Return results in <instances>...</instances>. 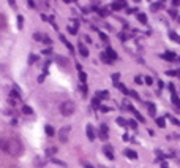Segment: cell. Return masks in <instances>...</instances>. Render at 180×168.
Segmentation results:
<instances>
[{"label":"cell","instance_id":"45","mask_svg":"<svg viewBox=\"0 0 180 168\" xmlns=\"http://www.w3.org/2000/svg\"><path fill=\"white\" fill-rule=\"evenodd\" d=\"M100 37H101V40H103V41H108V37H106L103 32H100Z\"/></svg>","mask_w":180,"mask_h":168},{"label":"cell","instance_id":"17","mask_svg":"<svg viewBox=\"0 0 180 168\" xmlns=\"http://www.w3.org/2000/svg\"><path fill=\"white\" fill-rule=\"evenodd\" d=\"M172 103H174L177 108H180V99L177 97V94H172Z\"/></svg>","mask_w":180,"mask_h":168},{"label":"cell","instance_id":"36","mask_svg":"<svg viewBox=\"0 0 180 168\" xmlns=\"http://www.w3.org/2000/svg\"><path fill=\"white\" fill-rule=\"evenodd\" d=\"M54 152H57V147H49V149H48V154L49 155H52Z\"/></svg>","mask_w":180,"mask_h":168},{"label":"cell","instance_id":"37","mask_svg":"<svg viewBox=\"0 0 180 168\" xmlns=\"http://www.w3.org/2000/svg\"><path fill=\"white\" fill-rule=\"evenodd\" d=\"M18 27L22 29V16H18Z\"/></svg>","mask_w":180,"mask_h":168},{"label":"cell","instance_id":"3","mask_svg":"<svg viewBox=\"0 0 180 168\" xmlns=\"http://www.w3.org/2000/svg\"><path fill=\"white\" fill-rule=\"evenodd\" d=\"M70 125H65V127H62L60 128V132H58V138H60V141L62 143H66L68 141V135H70Z\"/></svg>","mask_w":180,"mask_h":168},{"label":"cell","instance_id":"1","mask_svg":"<svg viewBox=\"0 0 180 168\" xmlns=\"http://www.w3.org/2000/svg\"><path fill=\"white\" fill-rule=\"evenodd\" d=\"M8 154L14 155V157H18V155L22 154V144H21V141H19V140H10Z\"/></svg>","mask_w":180,"mask_h":168},{"label":"cell","instance_id":"24","mask_svg":"<svg viewBox=\"0 0 180 168\" xmlns=\"http://www.w3.org/2000/svg\"><path fill=\"white\" fill-rule=\"evenodd\" d=\"M44 128H46V133H48L49 136H52V135H54V128H52V125H46Z\"/></svg>","mask_w":180,"mask_h":168},{"label":"cell","instance_id":"16","mask_svg":"<svg viewBox=\"0 0 180 168\" xmlns=\"http://www.w3.org/2000/svg\"><path fill=\"white\" fill-rule=\"evenodd\" d=\"M6 27V16L0 13V29H5Z\"/></svg>","mask_w":180,"mask_h":168},{"label":"cell","instance_id":"55","mask_svg":"<svg viewBox=\"0 0 180 168\" xmlns=\"http://www.w3.org/2000/svg\"><path fill=\"white\" fill-rule=\"evenodd\" d=\"M174 138H180V135H174Z\"/></svg>","mask_w":180,"mask_h":168},{"label":"cell","instance_id":"13","mask_svg":"<svg viewBox=\"0 0 180 168\" xmlns=\"http://www.w3.org/2000/svg\"><path fill=\"white\" fill-rule=\"evenodd\" d=\"M56 60L60 64V67H66V65H68V60H66L65 57H62V56H56Z\"/></svg>","mask_w":180,"mask_h":168},{"label":"cell","instance_id":"40","mask_svg":"<svg viewBox=\"0 0 180 168\" xmlns=\"http://www.w3.org/2000/svg\"><path fill=\"white\" fill-rule=\"evenodd\" d=\"M167 87L171 89V92H172V94H175V87H174V84H172V83H169V84H167Z\"/></svg>","mask_w":180,"mask_h":168},{"label":"cell","instance_id":"7","mask_svg":"<svg viewBox=\"0 0 180 168\" xmlns=\"http://www.w3.org/2000/svg\"><path fill=\"white\" fill-rule=\"evenodd\" d=\"M8 146H10V140H5V138H0V149L8 152Z\"/></svg>","mask_w":180,"mask_h":168},{"label":"cell","instance_id":"5","mask_svg":"<svg viewBox=\"0 0 180 168\" xmlns=\"http://www.w3.org/2000/svg\"><path fill=\"white\" fill-rule=\"evenodd\" d=\"M147 111H148V114H150L152 118H156V106H155V103L148 101V103H147Z\"/></svg>","mask_w":180,"mask_h":168},{"label":"cell","instance_id":"10","mask_svg":"<svg viewBox=\"0 0 180 168\" xmlns=\"http://www.w3.org/2000/svg\"><path fill=\"white\" fill-rule=\"evenodd\" d=\"M106 56H108V59H109V60H115V59H117V54H115V51L112 49V48H108Z\"/></svg>","mask_w":180,"mask_h":168},{"label":"cell","instance_id":"2","mask_svg":"<svg viewBox=\"0 0 180 168\" xmlns=\"http://www.w3.org/2000/svg\"><path fill=\"white\" fill-rule=\"evenodd\" d=\"M74 109H76V106H74V103L73 101H63V103L60 105V113L63 116H71L73 113H74Z\"/></svg>","mask_w":180,"mask_h":168},{"label":"cell","instance_id":"23","mask_svg":"<svg viewBox=\"0 0 180 168\" xmlns=\"http://www.w3.org/2000/svg\"><path fill=\"white\" fill-rule=\"evenodd\" d=\"M119 89H120V92H122V94H125V95H128V94H130V91H128L123 84H119Z\"/></svg>","mask_w":180,"mask_h":168},{"label":"cell","instance_id":"14","mask_svg":"<svg viewBox=\"0 0 180 168\" xmlns=\"http://www.w3.org/2000/svg\"><path fill=\"white\" fill-rule=\"evenodd\" d=\"M136 18H138V21L141 22V24H147V16L144 13H138V14H136Z\"/></svg>","mask_w":180,"mask_h":168},{"label":"cell","instance_id":"49","mask_svg":"<svg viewBox=\"0 0 180 168\" xmlns=\"http://www.w3.org/2000/svg\"><path fill=\"white\" fill-rule=\"evenodd\" d=\"M84 168H95V167L90 165V163H84Z\"/></svg>","mask_w":180,"mask_h":168},{"label":"cell","instance_id":"34","mask_svg":"<svg viewBox=\"0 0 180 168\" xmlns=\"http://www.w3.org/2000/svg\"><path fill=\"white\" fill-rule=\"evenodd\" d=\"M92 103H93V106H100V99H98V97H96V99H93V101H92Z\"/></svg>","mask_w":180,"mask_h":168},{"label":"cell","instance_id":"9","mask_svg":"<svg viewBox=\"0 0 180 168\" xmlns=\"http://www.w3.org/2000/svg\"><path fill=\"white\" fill-rule=\"evenodd\" d=\"M77 49H79V52H81V56H82V57H87V56H89V49L84 46V43H79Z\"/></svg>","mask_w":180,"mask_h":168},{"label":"cell","instance_id":"22","mask_svg":"<svg viewBox=\"0 0 180 168\" xmlns=\"http://www.w3.org/2000/svg\"><path fill=\"white\" fill-rule=\"evenodd\" d=\"M117 124H119V125H122V127L128 125V122H127V121H125L123 118H117Z\"/></svg>","mask_w":180,"mask_h":168},{"label":"cell","instance_id":"42","mask_svg":"<svg viewBox=\"0 0 180 168\" xmlns=\"http://www.w3.org/2000/svg\"><path fill=\"white\" fill-rule=\"evenodd\" d=\"M130 95L133 97V99H136V100H139V95H138V92H130Z\"/></svg>","mask_w":180,"mask_h":168},{"label":"cell","instance_id":"27","mask_svg":"<svg viewBox=\"0 0 180 168\" xmlns=\"http://www.w3.org/2000/svg\"><path fill=\"white\" fill-rule=\"evenodd\" d=\"M166 75H169V76H177L179 72H177V70H169V72H166Z\"/></svg>","mask_w":180,"mask_h":168},{"label":"cell","instance_id":"48","mask_svg":"<svg viewBox=\"0 0 180 168\" xmlns=\"http://www.w3.org/2000/svg\"><path fill=\"white\" fill-rule=\"evenodd\" d=\"M35 60H37V57H35V56H30L29 57V62H35Z\"/></svg>","mask_w":180,"mask_h":168},{"label":"cell","instance_id":"30","mask_svg":"<svg viewBox=\"0 0 180 168\" xmlns=\"http://www.w3.org/2000/svg\"><path fill=\"white\" fill-rule=\"evenodd\" d=\"M169 119H171V122H172V124H175V125H180V121H179V119H175L174 116H169Z\"/></svg>","mask_w":180,"mask_h":168},{"label":"cell","instance_id":"56","mask_svg":"<svg viewBox=\"0 0 180 168\" xmlns=\"http://www.w3.org/2000/svg\"><path fill=\"white\" fill-rule=\"evenodd\" d=\"M100 168H108V167H103V165H101V167H100Z\"/></svg>","mask_w":180,"mask_h":168},{"label":"cell","instance_id":"50","mask_svg":"<svg viewBox=\"0 0 180 168\" xmlns=\"http://www.w3.org/2000/svg\"><path fill=\"white\" fill-rule=\"evenodd\" d=\"M172 5H175V6L180 5V0H174V2H172Z\"/></svg>","mask_w":180,"mask_h":168},{"label":"cell","instance_id":"51","mask_svg":"<svg viewBox=\"0 0 180 168\" xmlns=\"http://www.w3.org/2000/svg\"><path fill=\"white\" fill-rule=\"evenodd\" d=\"M43 54H51V48H48V49H44V51H43Z\"/></svg>","mask_w":180,"mask_h":168},{"label":"cell","instance_id":"54","mask_svg":"<svg viewBox=\"0 0 180 168\" xmlns=\"http://www.w3.org/2000/svg\"><path fill=\"white\" fill-rule=\"evenodd\" d=\"M10 168H19V167H18V165H11Z\"/></svg>","mask_w":180,"mask_h":168},{"label":"cell","instance_id":"31","mask_svg":"<svg viewBox=\"0 0 180 168\" xmlns=\"http://www.w3.org/2000/svg\"><path fill=\"white\" fill-rule=\"evenodd\" d=\"M43 43H46V45H51V38L48 37V35H44V37H43V40H41Z\"/></svg>","mask_w":180,"mask_h":168},{"label":"cell","instance_id":"53","mask_svg":"<svg viewBox=\"0 0 180 168\" xmlns=\"http://www.w3.org/2000/svg\"><path fill=\"white\" fill-rule=\"evenodd\" d=\"M29 6H30V8H33V6H35V2H32V0H30V2H29Z\"/></svg>","mask_w":180,"mask_h":168},{"label":"cell","instance_id":"20","mask_svg":"<svg viewBox=\"0 0 180 168\" xmlns=\"http://www.w3.org/2000/svg\"><path fill=\"white\" fill-rule=\"evenodd\" d=\"M96 97H98V99H108V97H109V92H108V91L98 92V94H96Z\"/></svg>","mask_w":180,"mask_h":168},{"label":"cell","instance_id":"28","mask_svg":"<svg viewBox=\"0 0 180 168\" xmlns=\"http://www.w3.org/2000/svg\"><path fill=\"white\" fill-rule=\"evenodd\" d=\"M128 125H130L131 128H138V124H136V121H128Z\"/></svg>","mask_w":180,"mask_h":168},{"label":"cell","instance_id":"19","mask_svg":"<svg viewBox=\"0 0 180 168\" xmlns=\"http://www.w3.org/2000/svg\"><path fill=\"white\" fill-rule=\"evenodd\" d=\"M131 111H133V113H134V116H136V119H138V121H139V122H144V121H146V119H144V118H142V116H141V113H138V111H136V109H133V108H131Z\"/></svg>","mask_w":180,"mask_h":168},{"label":"cell","instance_id":"18","mask_svg":"<svg viewBox=\"0 0 180 168\" xmlns=\"http://www.w3.org/2000/svg\"><path fill=\"white\" fill-rule=\"evenodd\" d=\"M156 125H158V127H164V125H166V121H164L163 118H156Z\"/></svg>","mask_w":180,"mask_h":168},{"label":"cell","instance_id":"8","mask_svg":"<svg viewBox=\"0 0 180 168\" xmlns=\"http://www.w3.org/2000/svg\"><path fill=\"white\" fill-rule=\"evenodd\" d=\"M125 155H127L128 159H131V160L138 159V154H136V151H133V149H125Z\"/></svg>","mask_w":180,"mask_h":168},{"label":"cell","instance_id":"32","mask_svg":"<svg viewBox=\"0 0 180 168\" xmlns=\"http://www.w3.org/2000/svg\"><path fill=\"white\" fill-rule=\"evenodd\" d=\"M119 78H120L119 73H114V75H112V81H114V83L117 84V83H119Z\"/></svg>","mask_w":180,"mask_h":168},{"label":"cell","instance_id":"25","mask_svg":"<svg viewBox=\"0 0 180 168\" xmlns=\"http://www.w3.org/2000/svg\"><path fill=\"white\" fill-rule=\"evenodd\" d=\"M160 8H163V3L161 2H160V3H153V5H152V10H153V11L160 10Z\"/></svg>","mask_w":180,"mask_h":168},{"label":"cell","instance_id":"39","mask_svg":"<svg viewBox=\"0 0 180 168\" xmlns=\"http://www.w3.org/2000/svg\"><path fill=\"white\" fill-rule=\"evenodd\" d=\"M169 14H171V18H177V11L175 10H169Z\"/></svg>","mask_w":180,"mask_h":168},{"label":"cell","instance_id":"33","mask_svg":"<svg viewBox=\"0 0 180 168\" xmlns=\"http://www.w3.org/2000/svg\"><path fill=\"white\" fill-rule=\"evenodd\" d=\"M144 83H146V84H148V86H150L152 83H153V79H152V76H146V79H144Z\"/></svg>","mask_w":180,"mask_h":168},{"label":"cell","instance_id":"44","mask_svg":"<svg viewBox=\"0 0 180 168\" xmlns=\"http://www.w3.org/2000/svg\"><path fill=\"white\" fill-rule=\"evenodd\" d=\"M100 109L103 113H108V111H111V108H108V106H100Z\"/></svg>","mask_w":180,"mask_h":168},{"label":"cell","instance_id":"21","mask_svg":"<svg viewBox=\"0 0 180 168\" xmlns=\"http://www.w3.org/2000/svg\"><path fill=\"white\" fill-rule=\"evenodd\" d=\"M22 113H24V114H32L33 109L30 108V106H22Z\"/></svg>","mask_w":180,"mask_h":168},{"label":"cell","instance_id":"43","mask_svg":"<svg viewBox=\"0 0 180 168\" xmlns=\"http://www.w3.org/2000/svg\"><path fill=\"white\" fill-rule=\"evenodd\" d=\"M100 138L106 141V140H108V133H103V132H101V133H100Z\"/></svg>","mask_w":180,"mask_h":168},{"label":"cell","instance_id":"52","mask_svg":"<svg viewBox=\"0 0 180 168\" xmlns=\"http://www.w3.org/2000/svg\"><path fill=\"white\" fill-rule=\"evenodd\" d=\"M161 168H169V167H167L166 162H161Z\"/></svg>","mask_w":180,"mask_h":168},{"label":"cell","instance_id":"6","mask_svg":"<svg viewBox=\"0 0 180 168\" xmlns=\"http://www.w3.org/2000/svg\"><path fill=\"white\" fill-rule=\"evenodd\" d=\"M85 132H87V138L90 140V141H93V140H95V130H93V127L90 125H87V128H85Z\"/></svg>","mask_w":180,"mask_h":168},{"label":"cell","instance_id":"11","mask_svg":"<svg viewBox=\"0 0 180 168\" xmlns=\"http://www.w3.org/2000/svg\"><path fill=\"white\" fill-rule=\"evenodd\" d=\"M127 6V3L125 2H115V3H112V10H115V11H119V10H122Z\"/></svg>","mask_w":180,"mask_h":168},{"label":"cell","instance_id":"12","mask_svg":"<svg viewBox=\"0 0 180 168\" xmlns=\"http://www.w3.org/2000/svg\"><path fill=\"white\" fill-rule=\"evenodd\" d=\"M161 57H163V59H166V60H174V59H175V54L171 52V51H166V52H164Z\"/></svg>","mask_w":180,"mask_h":168},{"label":"cell","instance_id":"35","mask_svg":"<svg viewBox=\"0 0 180 168\" xmlns=\"http://www.w3.org/2000/svg\"><path fill=\"white\" fill-rule=\"evenodd\" d=\"M70 33L76 35V33H77V27H76V26H74V27H70Z\"/></svg>","mask_w":180,"mask_h":168},{"label":"cell","instance_id":"15","mask_svg":"<svg viewBox=\"0 0 180 168\" xmlns=\"http://www.w3.org/2000/svg\"><path fill=\"white\" fill-rule=\"evenodd\" d=\"M169 38H171L172 41H175V43H179V45H180V37H179L175 32H172V30L169 32Z\"/></svg>","mask_w":180,"mask_h":168},{"label":"cell","instance_id":"46","mask_svg":"<svg viewBox=\"0 0 180 168\" xmlns=\"http://www.w3.org/2000/svg\"><path fill=\"white\" fill-rule=\"evenodd\" d=\"M134 81H136V84H142V79H141V76H136Z\"/></svg>","mask_w":180,"mask_h":168},{"label":"cell","instance_id":"29","mask_svg":"<svg viewBox=\"0 0 180 168\" xmlns=\"http://www.w3.org/2000/svg\"><path fill=\"white\" fill-rule=\"evenodd\" d=\"M52 162H54V163H57V165H60V167H66V163H65V162H62V160L52 159Z\"/></svg>","mask_w":180,"mask_h":168},{"label":"cell","instance_id":"41","mask_svg":"<svg viewBox=\"0 0 180 168\" xmlns=\"http://www.w3.org/2000/svg\"><path fill=\"white\" fill-rule=\"evenodd\" d=\"M101 132H103V133H108V125H106V124L101 125Z\"/></svg>","mask_w":180,"mask_h":168},{"label":"cell","instance_id":"26","mask_svg":"<svg viewBox=\"0 0 180 168\" xmlns=\"http://www.w3.org/2000/svg\"><path fill=\"white\" fill-rule=\"evenodd\" d=\"M79 79L82 81V83H85V81H87V75H85L84 72H79Z\"/></svg>","mask_w":180,"mask_h":168},{"label":"cell","instance_id":"38","mask_svg":"<svg viewBox=\"0 0 180 168\" xmlns=\"http://www.w3.org/2000/svg\"><path fill=\"white\" fill-rule=\"evenodd\" d=\"M33 38H35L37 41H41V40H43V37H41L40 33H35V35H33Z\"/></svg>","mask_w":180,"mask_h":168},{"label":"cell","instance_id":"4","mask_svg":"<svg viewBox=\"0 0 180 168\" xmlns=\"http://www.w3.org/2000/svg\"><path fill=\"white\" fill-rule=\"evenodd\" d=\"M103 152L106 154V157L109 160H114V147H112L111 144H106V146L103 147Z\"/></svg>","mask_w":180,"mask_h":168},{"label":"cell","instance_id":"47","mask_svg":"<svg viewBox=\"0 0 180 168\" xmlns=\"http://www.w3.org/2000/svg\"><path fill=\"white\" fill-rule=\"evenodd\" d=\"M81 91H82V94H84V95H87V87H85V86H82Z\"/></svg>","mask_w":180,"mask_h":168}]
</instances>
